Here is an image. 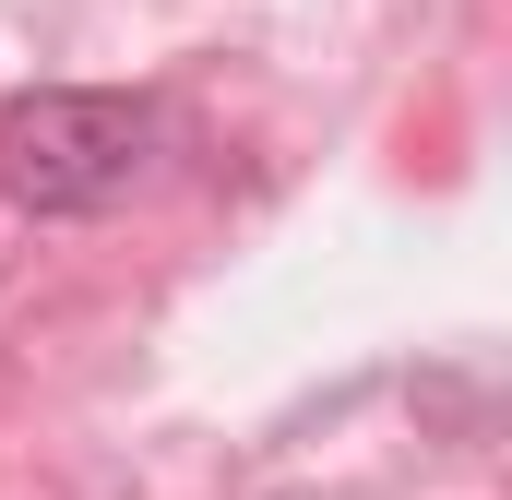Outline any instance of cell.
I'll list each match as a JSON object with an SVG mask.
<instances>
[{"label": "cell", "mask_w": 512, "mask_h": 500, "mask_svg": "<svg viewBox=\"0 0 512 500\" xmlns=\"http://www.w3.org/2000/svg\"><path fill=\"white\" fill-rule=\"evenodd\" d=\"M155 155V108L108 84H36L0 108V203L12 215H108Z\"/></svg>", "instance_id": "1"}]
</instances>
